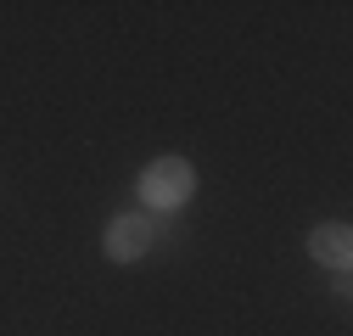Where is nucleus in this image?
<instances>
[{"label": "nucleus", "instance_id": "f257e3e1", "mask_svg": "<svg viewBox=\"0 0 353 336\" xmlns=\"http://www.w3.org/2000/svg\"><path fill=\"white\" fill-rule=\"evenodd\" d=\"M196 196V168L185 157H157L146 162V174H141V202H146V213H174V207H185Z\"/></svg>", "mask_w": 353, "mask_h": 336}, {"label": "nucleus", "instance_id": "f03ea898", "mask_svg": "<svg viewBox=\"0 0 353 336\" xmlns=\"http://www.w3.org/2000/svg\"><path fill=\"white\" fill-rule=\"evenodd\" d=\"M152 241H157V219L152 213H118L107 224V235H101V252L112 264H135V258L152 252Z\"/></svg>", "mask_w": 353, "mask_h": 336}, {"label": "nucleus", "instance_id": "7ed1b4c3", "mask_svg": "<svg viewBox=\"0 0 353 336\" xmlns=\"http://www.w3.org/2000/svg\"><path fill=\"white\" fill-rule=\"evenodd\" d=\"M308 258L325 264V269H336V275H347V269H353V230H347L342 219L314 224V230H308Z\"/></svg>", "mask_w": 353, "mask_h": 336}]
</instances>
